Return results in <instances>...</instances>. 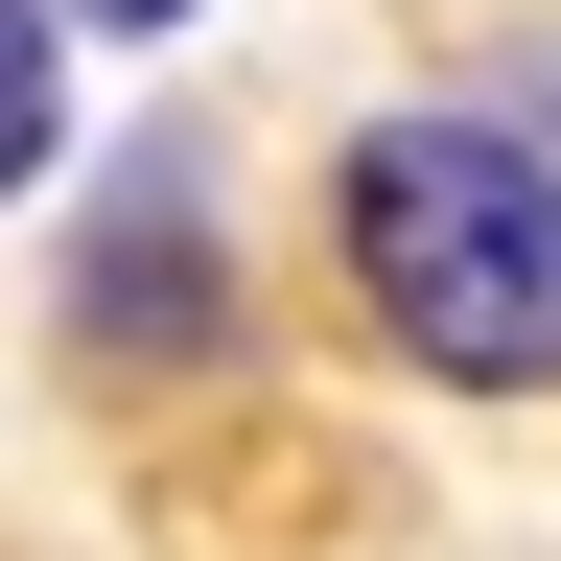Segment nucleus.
I'll return each mask as SVG.
<instances>
[{
	"label": "nucleus",
	"mask_w": 561,
	"mask_h": 561,
	"mask_svg": "<svg viewBox=\"0 0 561 561\" xmlns=\"http://www.w3.org/2000/svg\"><path fill=\"white\" fill-rule=\"evenodd\" d=\"M70 351H117V375H210V351H234L210 140H117V164H94V234H70Z\"/></svg>",
	"instance_id": "2"
},
{
	"label": "nucleus",
	"mask_w": 561,
	"mask_h": 561,
	"mask_svg": "<svg viewBox=\"0 0 561 561\" xmlns=\"http://www.w3.org/2000/svg\"><path fill=\"white\" fill-rule=\"evenodd\" d=\"M47 140H70V70H47V24H24V0H0V210L47 187Z\"/></svg>",
	"instance_id": "3"
},
{
	"label": "nucleus",
	"mask_w": 561,
	"mask_h": 561,
	"mask_svg": "<svg viewBox=\"0 0 561 561\" xmlns=\"http://www.w3.org/2000/svg\"><path fill=\"white\" fill-rule=\"evenodd\" d=\"M328 257H351V305H375L421 375H468V398H561V164L515 117H351V164H328Z\"/></svg>",
	"instance_id": "1"
},
{
	"label": "nucleus",
	"mask_w": 561,
	"mask_h": 561,
	"mask_svg": "<svg viewBox=\"0 0 561 561\" xmlns=\"http://www.w3.org/2000/svg\"><path fill=\"white\" fill-rule=\"evenodd\" d=\"M94 24H187V0H94Z\"/></svg>",
	"instance_id": "4"
}]
</instances>
